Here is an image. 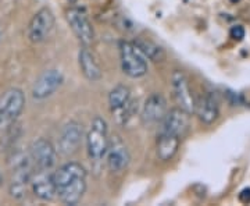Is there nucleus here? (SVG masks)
Segmentation results:
<instances>
[{
    "mask_svg": "<svg viewBox=\"0 0 250 206\" xmlns=\"http://www.w3.org/2000/svg\"><path fill=\"white\" fill-rule=\"evenodd\" d=\"M56 194L65 205H77L86 191V170L77 161H68L53 173Z\"/></svg>",
    "mask_w": 250,
    "mask_h": 206,
    "instance_id": "obj_1",
    "label": "nucleus"
},
{
    "mask_svg": "<svg viewBox=\"0 0 250 206\" xmlns=\"http://www.w3.org/2000/svg\"><path fill=\"white\" fill-rule=\"evenodd\" d=\"M11 171V183H10V195L14 199H22L25 197L27 184L31 183L34 176V163L29 153L21 151H13L9 160Z\"/></svg>",
    "mask_w": 250,
    "mask_h": 206,
    "instance_id": "obj_2",
    "label": "nucleus"
},
{
    "mask_svg": "<svg viewBox=\"0 0 250 206\" xmlns=\"http://www.w3.org/2000/svg\"><path fill=\"white\" fill-rule=\"evenodd\" d=\"M85 141H86V151L90 163L95 167L102 164L108 146V128L104 118L102 117L93 118L85 137Z\"/></svg>",
    "mask_w": 250,
    "mask_h": 206,
    "instance_id": "obj_3",
    "label": "nucleus"
},
{
    "mask_svg": "<svg viewBox=\"0 0 250 206\" xmlns=\"http://www.w3.org/2000/svg\"><path fill=\"white\" fill-rule=\"evenodd\" d=\"M25 108V95L20 88H10L0 95V130L13 126Z\"/></svg>",
    "mask_w": 250,
    "mask_h": 206,
    "instance_id": "obj_4",
    "label": "nucleus"
},
{
    "mask_svg": "<svg viewBox=\"0 0 250 206\" xmlns=\"http://www.w3.org/2000/svg\"><path fill=\"white\" fill-rule=\"evenodd\" d=\"M108 105L111 114L117 121V124L120 126L126 124L138 109L135 106V100L131 98V91L125 85H117L111 90L108 95Z\"/></svg>",
    "mask_w": 250,
    "mask_h": 206,
    "instance_id": "obj_5",
    "label": "nucleus"
},
{
    "mask_svg": "<svg viewBox=\"0 0 250 206\" xmlns=\"http://www.w3.org/2000/svg\"><path fill=\"white\" fill-rule=\"evenodd\" d=\"M120 59L123 71L131 78H141L147 72V63L143 53L134 42H120Z\"/></svg>",
    "mask_w": 250,
    "mask_h": 206,
    "instance_id": "obj_6",
    "label": "nucleus"
},
{
    "mask_svg": "<svg viewBox=\"0 0 250 206\" xmlns=\"http://www.w3.org/2000/svg\"><path fill=\"white\" fill-rule=\"evenodd\" d=\"M54 14L49 7H43L36 11L35 16L31 18L27 27V38L29 42L39 45L49 39L54 29Z\"/></svg>",
    "mask_w": 250,
    "mask_h": 206,
    "instance_id": "obj_7",
    "label": "nucleus"
},
{
    "mask_svg": "<svg viewBox=\"0 0 250 206\" xmlns=\"http://www.w3.org/2000/svg\"><path fill=\"white\" fill-rule=\"evenodd\" d=\"M67 23L75 36L83 46H89L95 41V29L92 27L86 11L82 7H70L65 13Z\"/></svg>",
    "mask_w": 250,
    "mask_h": 206,
    "instance_id": "obj_8",
    "label": "nucleus"
},
{
    "mask_svg": "<svg viewBox=\"0 0 250 206\" xmlns=\"http://www.w3.org/2000/svg\"><path fill=\"white\" fill-rule=\"evenodd\" d=\"M171 88L178 108L192 114L196 109V102L192 95V90L185 72L181 70H174V72L171 74Z\"/></svg>",
    "mask_w": 250,
    "mask_h": 206,
    "instance_id": "obj_9",
    "label": "nucleus"
},
{
    "mask_svg": "<svg viewBox=\"0 0 250 206\" xmlns=\"http://www.w3.org/2000/svg\"><path fill=\"white\" fill-rule=\"evenodd\" d=\"M104 160L107 164L108 170L113 173H123L128 167L131 161V155L128 151V146L121 139L120 135H113L108 138V146Z\"/></svg>",
    "mask_w": 250,
    "mask_h": 206,
    "instance_id": "obj_10",
    "label": "nucleus"
},
{
    "mask_svg": "<svg viewBox=\"0 0 250 206\" xmlns=\"http://www.w3.org/2000/svg\"><path fill=\"white\" fill-rule=\"evenodd\" d=\"M29 156L38 170H52L56 164L57 152L53 143L46 138H38L29 146Z\"/></svg>",
    "mask_w": 250,
    "mask_h": 206,
    "instance_id": "obj_11",
    "label": "nucleus"
},
{
    "mask_svg": "<svg viewBox=\"0 0 250 206\" xmlns=\"http://www.w3.org/2000/svg\"><path fill=\"white\" fill-rule=\"evenodd\" d=\"M167 114V100L161 95L154 92L145 100L141 118L146 127H153L160 124L163 118Z\"/></svg>",
    "mask_w": 250,
    "mask_h": 206,
    "instance_id": "obj_12",
    "label": "nucleus"
},
{
    "mask_svg": "<svg viewBox=\"0 0 250 206\" xmlns=\"http://www.w3.org/2000/svg\"><path fill=\"white\" fill-rule=\"evenodd\" d=\"M83 139V128L78 121H68L62 127L59 135V151L68 156L75 153L80 149L81 143Z\"/></svg>",
    "mask_w": 250,
    "mask_h": 206,
    "instance_id": "obj_13",
    "label": "nucleus"
},
{
    "mask_svg": "<svg viewBox=\"0 0 250 206\" xmlns=\"http://www.w3.org/2000/svg\"><path fill=\"white\" fill-rule=\"evenodd\" d=\"M62 81H64V77L62 71L47 70L36 78L35 84L32 87V98L36 100H42V99L52 96L54 92L62 87Z\"/></svg>",
    "mask_w": 250,
    "mask_h": 206,
    "instance_id": "obj_14",
    "label": "nucleus"
},
{
    "mask_svg": "<svg viewBox=\"0 0 250 206\" xmlns=\"http://www.w3.org/2000/svg\"><path fill=\"white\" fill-rule=\"evenodd\" d=\"M189 113L181 108L171 109L160 123V131L182 138L189 127Z\"/></svg>",
    "mask_w": 250,
    "mask_h": 206,
    "instance_id": "obj_15",
    "label": "nucleus"
},
{
    "mask_svg": "<svg viewBox=\"0 0 250 206\" xmlns=\"http://www.w3.org/2000/svg\"><path fill=\"white\" fill-rule=\"evenodd\" d=\"M31 185L35 197L42 201H53L57 197L53 173H49V170H39L34 174L31 179Z\"/></svg>",
    "mask_w": 250,
    "mask_h": 206,
    "instance_id": "obj_16",
    "label": "nucleus"
},
{
    "mask_svg": "<svg viewBox=\"0 0 250 206\" xmlns=\"http://www.w3.org/2000/svg\"><path fill=\"white\" fill-rule=\"evenodd\" d=\"M195 112L197 113V116H199L202 123L213 124L215 120L218 118V114H220L218 100L213 93H206L205 96H202L200 100L196 103Z\"/></svg>",
    "mask_w": 250,
    "mask_h": 206,
    "instance_id": "obj_17",
    "label": "nucleus"
},
{
    "mask_svg": "<svg viewBox=\"0 0 250 206\" xmlns=\"http://www.w3.org/2000/svg\"><path fill=\"white\" fill-rule=\"evenodd\" d=\"M179 143H181V138L177 135L159 131L157 142H156L157 158L163 161L171 160L175 156V153L178 152Z\"/></svg>",
    "mask_w": 250,
    "mask_h": 206,
    "instance_id": "obj_18",
    "label": "nucleus"
},
{
    "mask_svg": "<svg viewBox=\"0 0 250 206\" xmlns=\"http://www.w3.org/2000/svg\"><path fill=\"white\" fill-rule=\"evenodd\" d=\"M78 63L83 77L90 82H95L102 78V70L99 67L93 53L88 49V46H83L78 53Z\"/></svg>",
    "mask_w": 250,
    "mask_h": 206,
    "instance_id": "obj_19",
    "label": "nucleus"
},
{
    "mask_svg": "<svg viewBox=\"0 0 250 206\" xmlns=\"http://www.w3.org/2000/svg\"><path fill=\"white\" fill-rule=\"evenodd\" d=\"M134 44L138 46V49L142 52L143 56L147 57V59H150L152 62H163L164 57H166V53H164L163 47L159 45H156L152 41L138 39Z\"/></svg>",
    "mask_w": 250,
    "mask_h": 206,
    "instance_id": "obj_20",
    "label": "nucleus"
},
{
    "mask_svg": "<svg viewBox=\"0 0 250 206\" xmlns=\"http://www.w3.org/2000/svg\"><path fill=\"white\" fill-rule=\"evenodd\" d=\"M229 35L235 41H242L245 38V28L242 25H233L231 28V31H229Z\"/></svg>",
    "mask_w": 250,
    "mask_h": 206,
    "instance_id": "obj_21",
    "label": "nucleus"
},
{
    "mask_svg": "<svg viewBox=\"0 0 250 206\" xmlns=\"http://www.w3.org/2000/svg\"><path fill=\"white\" fill-rule=\"evenodd\" d=\"M239 201L242 204H250V188H243L239 192Z\"/></svg>",
    "mask_w": 250,
    "mask_h": 206,
    "instance_id": "obj_22",
    "label": "nucleus"
},
{
    "mask_svg": "<svg viewBox=\"0 0 250 206\" xmlns=\"http://www.w3.org/2000/svg\"><path fill=\"white\" fill-rule=\"evenodd\" d=\"M0 184H1V171H0Z\"/></svg>",
    "mask_w": 250,
    "mask_h": 206,
    "instance_id": "obj_23",
    "label": "nucleus"
},
{
    "mask_svg": "<svg viewBox=\"0 0 250 206\" xmlns=\"http://www.w3.org/2000/svg\"><path fill=\"white\" fill-rule=\"evenodd\" d=\"M232 1H236V0H232Z\"/></svg>",
    "mask_w": 250,
    "mask_h": 206,
    "instance_id": "obj_24",
    "label": "nucleus"
}]
</instances>
